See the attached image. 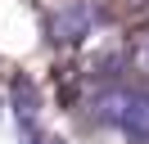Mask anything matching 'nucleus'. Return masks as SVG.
<instances>
[{
    "mask_svg": "<svg viewBox=\"0 0 149 144\" xmlns=\"http://www.w3.org/2000/svg\"><path fill=\"white\" fill-rule=\"evenodd\" d=\"M95 117L122 135L149 140V90L145 86H109L95 95Z\"/></svg>",
    "mask_w": 149,
    "mask_h": 144,
    "instance_id": "nucleus-1",
    "label": "nucleus"
},
{
    "mask_svg": "<svg viewBox=\"0 0 149 144\" xmlns=\"http://www.w3.org/2000/svg\"><path fill=\"white\" fill-rule=\"evenodd\" d=\"M131 63H136V72L149 77V32H140L136 41H131Z\"/></svg>",
    "mask_w": 149,
    "mask_h": 144,
    "instance_id": "nucleus-3",
    "label": "nucleus"
},
{
    "mask_svg": "<svg viewBox=\"0 0 149 144\" xmlns=\"http://www.w3.org/2000/svg\"><path fill=\"white\" fill-rule=\"evenodd\" d=\"M91 27H95V14H91V5H81V0H63L59 9H50V36H54L59 45L86 41Z\"/></svg>",
    "mask_w": 149,
    "mask_h": 144,
    "instance_id": "nucleus-2",
    "label": "nucleus"
}]
</instances>
